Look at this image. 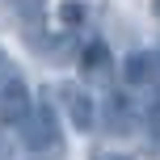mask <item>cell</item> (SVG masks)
I'll use <instances>...</instances> for the list:
<instances>
[{
  "label": "cell",
  "mask_w": 160,
  "mask_h": 160,
  "mask_svg": "<svg viewBox=\"0 0 160 160\" xmlns=\"http://www.w3.org/2000/svg\"><path fill=\"white\" fill-rule=\"evenodd\" d=\"M21 148L25 152H63V127L47 101H34L30 118L21 122Z\"/></svg>",
  "instance_id": "obj_1"
},
{
  "label": "cell",
  "mask_w": 160,
  "mask_h": 160,
  "mask_svg": "<svg viewBox=\"0 0 160 160\" xmlns=\"http://www.w3.org/2000/svg\"><path fill=\"white\" fill-rule=\"evenodd\" d=\"M76 68H80V80H88V84H105V80H114V55H110V47H105L101 38H88L84 47H80Z\"/></svg>",
  "instance_id": "obj_2"
},
{
  "label": "cell",
  "mask_w": 160,
  "mask_h": 160,
  "mask_svg": "<svg viewBox=\"0 0 160 160\" xmlns=\"http://www.w3.org/2000/svg\"><path fill=\"white\" fill-rule=\"evenodd\" d=\"M122 80L131 88H143V84H160V47H143V51H131L127 63H122Z\"/></svg>",
  "instance_id": "obj_3"
},
{
  "label": "cell",
  "mask_w": 160,
  "mask_h": 160,
  "mask_svg": "<svg viewBox=\"0 0 160 160\" xmlns=\"http://www.w3.org/2000/svg\"><path fill=\"white\" fill-rule=\"evenodd\" d=\"M17 13V21H21V30L30 34H42V25H47V0H8Z\"/></svg>",
  "instance_id": "obj_4"
},
{
  "label": "cell",
  "mask_w": 160,
  "mask_h": 160,
  "mask_svg": "<svg viewBox=\"0 0 160 160\" xmlns=\"http://www.w3.org/2000/svg\"><path fill=\"white\" fill-rule=\"evenodd\" d=\"M63 101H68V110H72V122L80 131H93V122H97V110H93V101H88L80 88H68L63 93Z\"/></svg>",
  "instance_id": "obj_5"
},
{
  "label": "cell",
  "mask_w": 160,
  "mask_h": 160,
  "mask_svg": "<svg viewBox=\"0 0 160 160\" xmlns=\"http://www.w3.org/2000/svg\"><path fill=\"white\" fill-rule=\"evenodd\" d=\"M110 114H114V118L105 122V127H110V131H127L131 122H135V118H131V114H135V110H131V101H127V97H114V101H110Z\"/></svg>",
  "instance_id": "obj_6"
},
{
  "label": "cell",
  "mask_w": 160,
  "mask_h": 160,
  "mask_svg": "<svg viewBox=\"0 0 160 160\" xmlns=\"http://www.w3.org/2000/svg\"><path fill=\"white\" fill-rule=\"evenodd\" d=\"M88 160H135V156H127V152H93Z\"/></svg>",
  "instance_id": "obj_7"
},
{
  "label": "cell",
  "mask_w": 160,
  "mask_h": 160,
  "mask_svg": "<svg viewBox=\"0 0 160 160\" xmlns=\"http://www.w3.org/2000/svg\"><path fill=\"white\" fill-rule=\"evenodd\" d=\"M152 8H156V17H160V0H152Z\"/></svg>",
  "instance_id": "obj_8"
}]
</instances>
